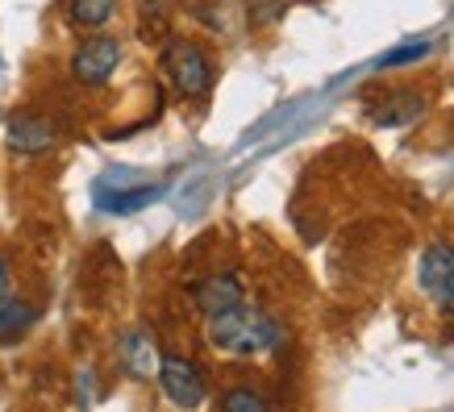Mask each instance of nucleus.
I'll return each instance as SVG.
<instances>
[{
    "mask_svg": "<svg viewBox=\"0 0 454 412\" xmlns=\"http://www.w3.org/2000/svg\"><path fill=\"white\" fill-rule=\"evenodd\" d=\"M121 362L125 371L134 375V379H151L159 371V358H154V342L146 338L142 330H129L121 338Z\"/></svg>",
    "mask_w": 454,
    "mask_h": 412,
    "instance_id": "1a4fd4ad",
    "label": "nucleus"
},
{
    "mask_svg": "<svg viewBox=\"0 0 454 412\" xmlns=\"http://www.w3.org/2000/svg\"><path fill=\"white\" fill-rule=\"evenodd\" d=\"M429 55V42H404V46H396V51H387L384 55V67H400V63H417V58Z\"/></svg>",
    "mask_w": 454,
    "mask_h": 412,
    "instance_id": "4468645a",
    "label": "nucleus"
},
{
    "mask_svg": "<svg viewBox=\"0 0 454 412\" xmlns=\"http://www.w3.org/2000/svg\"><path fill=\"white\" fill-rule=\"evenodd\" d=\"M113 9H117V0H71V17L83 29H100L113 17Z\"/></svg>",
    "mask_w": 454,
    "mask_h": 412,
    "instance_id": "f8f14e48",
    "label": "nucleus"
},
{
    "mask_svg": "<svg viewBox=\"0 0 454 412\" xmlns=\"http://www.w3.org/2000/svg\"><path fill=\"white\" fill-rule=\"evenodd\" d=\"M34 308L13 296V275H9V259L0 254V342H13L29 330Z\"/></svg>",
    "mask_w": 454,
    "mask_h": 412,
    "instance_id": "423d86ee",
    "label": "nucleus"
},
{
    "mask_svg": "<svg viewBox=\"0 0 454 412\" xmlns=\"http://www.w3.org/2000/svg\"><path fill=\"white\" fill-rule=\"evenodd\" d=\"M55 142H59V129L46 121V117L21 113V117L9 121V146L21 154H42V151H51Z\"/></svg>",
    "mask_w": 454,
    "mask_h": 412,
    "instance_id": "0eeeda50",
    "label": "nucleus"
},
{
    "mask_svg": "<svg viewBox=\"0 0 454 412\" xmlns=\"http://www.w3.org/2000/svg\"><path fill=\"white\" fill-rule=\"evenodd\" d=\"M417 279L442 313L454 316V246L450 242H429L426 254H421V267H417Z\"/></svg>",
    "mask_w": 454,
    "mask_h": 412,
    "instance_id": "20e7f679",
    "label": "nucleus"
},
{
    "mask_svg": "<svg viewBox=\"0 0 454 412\" xmlns=\"http://www.w3.org/2000/svg\"><path fill=\"white\" fill-rule=\"evenodd\" d=\"M159 196H163V188H154V183L129 188V192H109V188H100V208H105V213H138V208H146L151 200H159Z\"/></svg>",
    "mask_w": 454,
    "mask_h": 412,
    "instance_id": "9b49d317",
    "label": "nucleus"
},
{
    "mask_svg": "<svg viewBox=\"0 0 454 412\" xmlns=\"http://www.w3.org/2000/svg\"><path fill=\"white\" fill-rule=\"evenodd\" d=\"M221 412H267V400L259 392H250V387H234L221 400Z\"/></svg>",
    "mask_w": 454,
    "mask_h": 412,
    "instance_id": "ddd939ff",
    "label": "nucleus"
},
{
    "mask_svg": "<svg viewBox=\"0 0 454 412\" xmlns=\"http://www.w3.org/2000/svg\"><path fill=\"white\" fill-rule=\"evenodd\" d=\"M196 304H200V313L205 316H221L238 308L242 300V284H238V275H208L205 284L196 288Z\"/></svg>",
    "mask_w": 454,
    "mask_h": 412,
    "instance_id": "6e6552de",
    "label": "nucleus"
},
{
    "mask_svg": "<svg viewBox=\"0 0 454 412\" xmlns=\"http://www.w3.org/2000/svg\"><path fill=\"white\" fill-rule=\"evenodd\" d=\"M117 63H121V42L100 34V38H88L80 51L71 55V75L80 83H88V88H100V83L117 71Z\"/></svg>",
    "mask_w": 454,
    "mask_h": 412,
    "instance_id": "39448f33",
    "label": "nucleus"
},
{
    "mask_svg": "<svg viewBox=\"0 0 454 412\" xmlns=\"http://www.w3.org/2000/svg\"><path fill=\"white\" fill-rule=\"evenodd\" d=\"M426 113V97L421 92H392V97L375 109V125H384V129H400V125L417 121Z\"/></svg>",
    "mask_w": 454,
    "mask_h": 412,
    "instance_id": "9d476101",
    "label": "nucleus"
},
{
    "mask_svg": "<svg viewBox=\"0 0 454 412\" xmlns=\"http://www.w3.org/2000/svg\"><path fill=\"white\" fill-rule=\"evenodd\" d=\"M208 342L225 350V354H267L284 342V325L276 316L259 313V308H247L238 304L230 313L208 316Z\"/></svg>",
    "mask_w": 454,
    "mask_h": 412,
    "instance_id": "f257e3e1",
    "label": "nucleus"
},
{
    "mask_svg": "<svg viewBox=\"0 0 454 412\" xmlns=\"http://www.w3.org/2000/svg\"><path fill=\"white\" fill-rule=\"evenodd\" d=\"M154 379H159L163 396L171 400L176 408H184V412L200 408V400H205V375H200V367H196L192 358H179V354L159 358Z\"/></svg>",
    "mask_w": 454,
    "mask_h": 412,
    "instance_id": "7ed1b4c3",
    "label": "nucleus"
},
{
    "mask_svg": "<svg viewBox=\"0 0 454 412\" xmlns=\"http://www.w3.org/2000/svg\"><path fill=\"white\" fill-rule=\"evenodd\" d=\"M163 67L167 80L176 83V92L188 100H200L208 92V83H213V67H208L205 51L196 42H171L163 55Z\"/></svg>",
    "mask_w": 454,
    "mask_h": 412,
    "instance_id": "f03ea898",
    "label": "nucleus"
}]
</instances>
